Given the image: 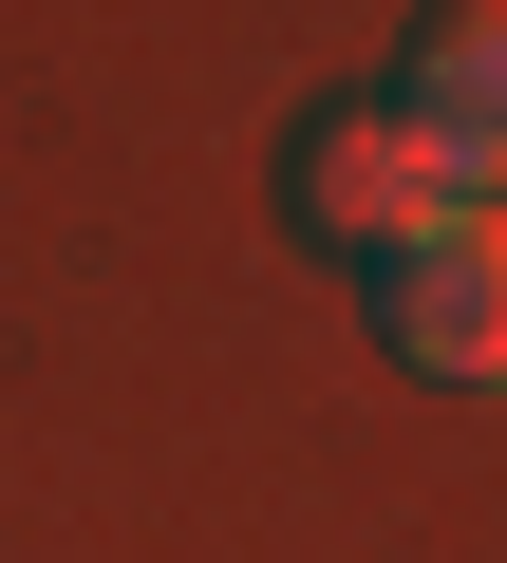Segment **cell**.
<instances>
[{"mask_svg":"<svg viewBox=\"0 0 507 563\" xmlns=\"http://www.w3.org/2000/svg\"><path fill=\"white\" fill-rule=\"evenodd\" d=\"M395 132L451 169V207H488V188H507V0H451V20L414 38V95H395Z\"/></svg>","mask_w":507,"mask_h":563,"instance_id":"cell-2","label":"cell"},{"mask_svg":"<svg viewBox=\"0 0 507 563\" xmlns=\"http://www.w3.org/2000/svg\"><path fill=\"white\" fill-rule=\"evenodd\" d=\"M376 339L414 376H451V395H507V225L488 207H451V225H414L376 263Z\"/></svg>","mask_w":507,"mask_h":563,"instance_id":"cell-1","label":"cell"},{"mask_svg":"<svg viewBox=\"0 0 507 563\" xmlns=\"http://www.w3.org/2000/svg\"><path fill=\"white\" fill-rule=\"evenodd\" d=\"M301 225L357 244V263H395L414 225H451V169H432L395 113H320V132H301Z\"/></svg>","mask_w":507,"mask_h":563,"instance_id":"cell-3","label":"cell"}]
</instances>
